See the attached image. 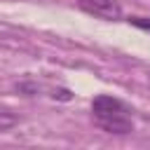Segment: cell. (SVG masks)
Instances as JSON below:
<instances>
[{
  "label": "cell",
  "instance_id": "cell-7",
  "mask_svg": "<svg viewBox=\"0 0 150 150\" xmlns=\"http://www.w3.org/2000/svg\"><path fill=\"white\" fill-rule=\"evenodd\" d=\"M148 75H150V73H148Z\"/></svg>",
  "mask_w": 150,
  "mask_h": 150
},
{
  "label": "cell",
  "instance_id": "cell-2",
  "mask_svg": "<svg viewBox=\"0 0 150 150\" xmlns=\"http://www.w3.org/2000/svg\"><path fill=\"white\" fill-rule=\"evenodd\" d=\"M77 5L87 14H91L96 19H103V21L122 19V7H120L117 0H77Z\"/></svg>",
  "mask_w": 150,
  "mask_h": 150
},
{
  "label": "cell",
  "instance_id": "cell-5",
  "mask_svg": "<svg viewBox=\"0 0 150 150\" xmlns=\"http://www.w3.org/2000/svg\"><path fill=\"white\" fill-rule=\"evenodd\" d=\"M131 26H136V28H143V30H150V19L148 16H129L127 19Z\"/></svg>",
  "mask_w": 150,
  "mask_h": 150
},
{
  "label": "cell",
  "instance_id": "cell-1",
  "mask_svg": "<svg viewBox=\"0 0 150 150\" xmlns=\"http://www.w3.org/2000/svg\"><path fill=\"white\" fill-rule=\"evenodd\" d=\"M131 110L115 96L110 94H98L94 101H91V115H94V122L98 129L108 131V134H117V136H124V134H131L134 131V120L129 115Z\"/></svg>",
  "mask_w": 150,
  "mask_h": 150
},
{
  "label": "cell",
  "instance_id": "cell-3",
  "mask_svg": "<svg viewBox=\"0 0 150 150\" xmlns=\"http://www.w3.org/2000/svg\"><path fill=\"white\" fill-rule=\"evenodd\" d=\"M16 124H19V115L7 108H0V131H9Z\"/></svg>",
  "mask_w": 150,
  "mask_h": 150
},
{
  "label": "cell",
  "instance_id": "cell-6",
  "mask_svg": "<svg viewBox=\"0 0 150 150\" xmlns=\"http://www.w3.org/2000/svg\"><path fill=\"white\" fill-rule=\"evenodd\" d=\"M52 96H54V98H59V101H70V98H73V94H70L68 89H56Z\"/></svg>",
  "mask_w": 150,
  "mask_h": 150
},
{
  "label": "cell",
  "instance_id": "cell-4",
  "mask_svg": "<svg viewBox=\"0 0 150 150\" xmlns=\"http://www.w3.org/2000/svg\"><path fill=\"white\" fill-rule=\"evenodd\" d=\"M16 91H21V94H26V96H35V94L40 91V87H38L35 82H21V84H16Z\"/></svg>",
  "mask_w": 150,
  "mask_h": 150
}]
</instances>
